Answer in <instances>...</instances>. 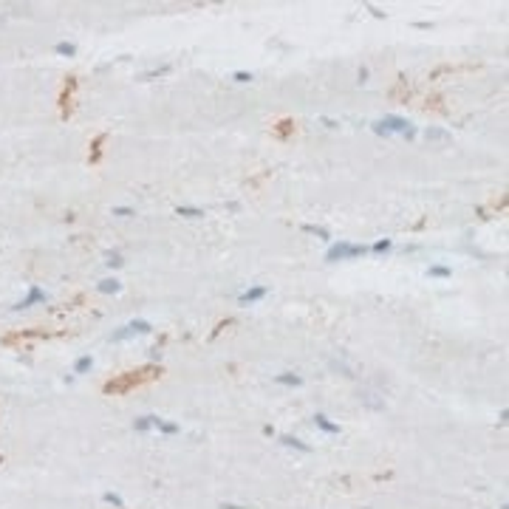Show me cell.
<instances>
[{"instance_id": "obj_1", "label": "cell", "mask_w": 509, "mask_h": 509, "mask_svg": "<svg viewBox=\"0 0 509 509\" xmlns=\"http://www.w3.org/2000/svg\"><path fill=\"white\" fill-rule=\"evenodd\" d=\"M374 131H377V133H385V136H391V133L413 136V133H416L410 125H408V119H399V116H385V119L374 122Z\"/></svg>"}, {"instance_id": "obj_2", "label": "cell", "mask_w": 509, "mask_h": 509, "mask_svg": "<svg viewBox=\"0 0 509 509\" xmlns=\"http://www.w3.org/2000/svg\"><path fill=\"white\" fill-rule=\"evenodd\" d=\"M368 249L365 246H354V244H348V241H340V244H334V246L326 252V261H354V258H362Z\"/></svg>"}, {"instance_id": "obj_3", "label": "cell", "mask_w": 509, "mask_h": 509, "mask_svg": "<svg viewBox=\"0 0 509 509\" xmlns=\"http://www.w3.org/2000/svg\"><path fill=\"white\" fill-rule=\"evenodd\" d=\"M150 331V323L148 320H133V323H128L122 331H116L114 340L119 343V340H128V337H133V334H148Z\"/></svg>"}, {"instance_id": "obj_4", "label": "cell", "mask_w": 509, "mask_h": 509, "mask_svg": "<svg viewBox=\"0 0 509 509\" xmlns=\"http://www.w3.org/2000/svg\"><path fill=\"white\" fill-rule=\"evenodd\" d=\"M266 286H252V289H246L244 295H241V306H252V303H258V300H263L266 297Z\"/></svg>"}, {"instance_id": "obj_5", "label": "cell", "mask_w": 509, "mask_h": 509, "mask_svg": "<svg viewBox=\"0 0 509 509\" xmlns=\"http://www.w3.org/2000/svg\"><path fill=\"white\" fill-rule=\"evenodd\" d=\"M40 300H46V295H43V289H37V286H32V292H29V297L26 300H20L15 309L20 312V309H29V306H34V303H40Z\"/></svg>"}, {"instance_id": "obj_6", "label": "cell", "mask_w": 509, "mask_h": 509, "mask_svg": "<svg viewBox=\"0 0 509 509\" xmlns=\"http://www.w3.org/2000/svg\"><path fill=\"white\" fill-rule=\"evenodd\" d=\"M162 425V419H159V416H142V419H136V430H139V433H148V430H153V427H159Z\"/></svg>"}, {"instance_id": "obj_7", "label": "cell", "mask_w": 509, "mask_h": 509, "mask_svg": "<svg viewBox=\"0 0 509 509\" xmlns=\"http://www.w3.org/2000/svg\"><path fill=\"white\" fill-rule=\"evenodd\" d=\"M314 425L320 427V430H326V433H340V425L328 422V416H323V413H317V416H314Z\"/></svg>"}, {"instance_id": "obj_8", "label": "cell", "mask_w": 509, "mask_h": 509, "mask_svg": "<svg viewBox=\"0 0 509 509\" xmlns=\"http://www.w3.org/2000/svg\"><path fill=\"white\" fill-rule=\"evenodd\" d=\"M275 382H280V385H289V388H297L303 379L297 377V374H278V377H275Z\"/></svg>"}, {"instance_id": "obj_9", "label": "cell", "mask_w": 509, "mask_h": 509, "mask_svg": "<svg viewBox=\"0 0 509 509\" xmlns=\"http://www.w3.org/2000/svg\"><path fill=\"white\" fill-rule=\"evenodd\" d=\"M119 289H122L119 280H102V283H99V292H102V295H116Z\"/></svg>"}, {"instance_id": "obj_10", "label": "cell", "mask_w": 509, "mask_h": 509, "mask_svg": "<svg viewBox=\"0 0 509 509\" xmlns=\"http://www.w3.org/2000/svg\"><path fill=\"white\" fill-rule=\"evenodd\" d=\"M280 442L286 444V447H295V450H300V453H309V450H312L309 444H303V442H300V439H292V436H283Z\"/></svg>"}, {"instance_id": "obj_11", "label": "cell", "mask_w": 509, "mask_h": 509, "mask_svg": "<svg viewBox=\"0 0 509 509\" xmlns=\"http://www.w3.org/2000/svg\"><path fill=\"white\" fill-rule=\"evenodd\" d=\"M176 213L184 215V218H201V215H204V210H198V207H179Z\"/></svg>"}, {"instance_id": "obj_12", "label": "cell", "mask_w": 509, "mask_h": 509, "mask_svg": "<svg viewBox=\"0 0 509 509\" xmlns=\"http://www.w3.org/2000/svg\"><path fill=\"white\" fill-rule=\"evenodd\" d=\"M427 275H430V278H450L453 272H450L447 266H430V269H427Z\"/></svg>"}, {"instance_id": "obj_13", "label": "cell", "mask_w": 509, "mask_h": 509, "mask_svg": "<svg viewBox=\"0 0 509 509\" xmlns=\"http://www.w3.org/2000/svg\"><path fill=\"white\" fill-rule=\"evenodd\" d=\"M57 54H63V57H74V54H77V46H74V43H57Z\"/></svg>"}, {"instance_id": "obj_14", "label": "cell", "mask_w": 509, "mask_h": 509, "mask_svg": "<svg viewBox=\"0 0 509 509\" xmlns=\"http://www.w3.org/2000/svg\"><path fill=\"white\" fill-rule=\"evenodd\" d=\"M303 230L309 232V235H317V238H323V241H328L331 235H328V230H323V227H312V224H306Z\"/></svg>"}, {"instance_id": "obj_15", "label": "cell", "mask_w": 509, "mask_h": 509, "mask_svg": "<svg viewBox=\"0 0 509 509\" xmlns=\"http://www.w3.org/2000/svg\"><path fill=\"white\" fill-rule=\"evenodd\" d=\"M425 136H427V139H433V142H447V139H450V136H447L444 131H439V128H430Z\"/></svg>"}, {"instance_id": "obj_16", "label": "cell", "mask_w": 509, "mask_h": 509, "mask_svg": "<svg viewBox=\"0 0 509 509\" xmlns=\"http://www.w3.org/2000/svg\"><path fill=\"white\" fill-rule=\"evenodd\" d=\"M91 365H94V360H91V357H80L74 371H77V374H85V371H91Z\"/></svg>"}, {"instance_id": "obj_17", "label": "cell", "mask_w": 509, "mask_h": 509, "mask_svg": "<svg viewBox=\"0 0 509 509\" xmlns=\"http://www.w3.org/2000/svg\"><path fill=\"white\" fill-rule=\"evenodd\" d=\"M391 246H394V244L385 238V241H377V244H374V252H377V255H385V252H391Z\"/></svg>"}, {"instance_id": "obj_18", "label": "cell", "mask_w": 509, "mask_h": 509, "mask_svg": "<svg viewBox=\"0 0 509 509\" xmlns=\"http://www.w3.org/2000/svg\"><path fill=\"white\" fill-rule=\"evenodd\" d=\"M159 430H162V433H179V425H173V422H162Z\"/></svg>"}, {"instance_id": "obj_19", "label": "cell", "mask_w": 509, "mask_h": 509, "mask_svg": "<svg viewBox=\"0 0 509 509\" xmlns=\"http://www.w3.org/2000/svg\"><path fill=\"white\" fill-rule=\"evenodd\" d=\"M105 501H108V504H114V507H122V498H119V495H114V493H105Z\"/></svg>"}, {"instance_id": "obj_20", "label": "cell", "mask_w": 509, "mask_h": 509, "mask_svg": "<svg viewBox=\"0 0 509 509\" xmlns=\"http://www.w3.org/2000/svg\"><path fill=\"white\" fill-rule=\"evenodd\" d=\"M235 82H252V74H246V71H238V74H235Z\"/></svg>"}, {"instance_id": "obj_21", "label": "cell", "mask_w": 509, "mask_h": 509, "mask_svg": "<svg viewBox=\"0 0 509 509\" xmlns=\"http://www.w3.org/2000/svg\"><path fill=\"white\" fill-rule=\"evenodd\" d=\"M114 213H116V215H122V218H128V215H133V210H131V207H116Z\"/></svg>"}, {"instance_id": "obj_22", "label": "cell", "mask_w": 509, "mask_h": 509, "mask_svg": "<svg viewBox=\"0 0 509 509\" xmlns=\"http://www.w3.org/2000/svg\"><path fill=\"white\" fill-rule=\"evenodd\" d=\"M108 263H111V266H122V258H119V255H111V258H108Z\"/></svg>"}]
</instances>
